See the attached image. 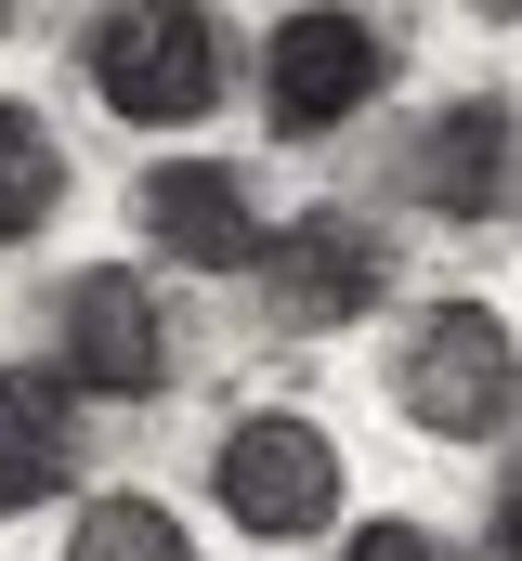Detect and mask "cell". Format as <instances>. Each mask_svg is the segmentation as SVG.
<instances>
[{
    "instance_id": "obj_1",
    "label": "cell",
    "mask_w": 522,
    "mask_h": 561,
    "mask_svg": "<svg viewBox=\"0 0 522 561\" xmlns=\"http://www.w3.org/2000/svg\"><path fill=\"white\" fill-rule=\"evenodd\" d=\"M79 79L130 131H196L236 92V39L209 0H105V13H79Z\"/></svg>"
},
{
    "instance_id": "obj_2",
    "label": "cell",
    "mask_w": 522,
    "mask_h": 561,
    "mask_svg": "<svg viewBox=\"0 0 522 561\" xmlns=\"http://www.w3.org/2000/svg\"><path fill=\"white\" fill-rule=\"evenodd\" d=\"M392 419L431 431V444H497L522 419V340L497 300H418L392 327V366H379Z\"/></svg>"
},
{
    "instance_id": "obj_3",
    "label": "cell",
    "mask_w": 522,
    "mask_h": 561,
    "mask_svg": "<svg viewBox=\"0 0 522 561\" xmlns=\"http://www.w3.org/2000/svg\"><path fill=\"white\" fill-rule=\"evenodd\" d=\"M379 92H392V26H379V13H353V0L274 13V39H261V118H274V144L353 131Z\"/></svg>"
},
{
    "instance_id": "obj_4",
    "label": "cell",
    "mask_w": 522,
    "mask_h": 561,
    "mask_svg": "<svg viewBox=\"0 0 522 561\" xmlns=\"http://www.w3.org/2000/svg\"><path fill=\"white\" fill-rule=\"evenodd\" d=\"M209 496H223V523L261 536V549H300V536H327L340 523V496H353V470H340V431L287 419V405H261L209 444Z\"/></svg>"
},
{
    "instance_id": "obj_5",
    "label": "cell",
    "mask_w": 522,
    "mask_h": 561,
    "mask_svg": "<svg viewBox=\"0 0 522 561\" xmlns=\"http://www.w3.org/2000/svg\"><path fill=\"white\" fill-rule=\"evenodd\" d=\"M53 366L92 405H157L170 366H183V327H170V300L130 275V262H92V275L53 287Z\"/></svg>"
},
{
    "instance_id": "obj_6",
    "label": "cell",
    "mask_w": 522,
    "mask_h": 561,
    "mask_svg": "<svg viewBox=\"0 0 522 561\" xmlns=\"http://www.w3.org/2000/svg\"><path fill=\"white\" fill-rule=\"evenodd\" d=\"M392 196L431 222H510L522 209V105L510 92H457L392 144Z\"/></svg>"
},
{
    "instance_id": "obj_7",
    "label": "cell",
    "mask_w": 522,
    "mask_h": 561,
    "mask_svg": "<svg viewBox=\"0 0 522 561\" xmlns=\"http://www.w3.org/2000/svg\"><path fill=\"white\" fill-rule=\"evenodd\" d=\"M379 287H392V236L366 209H300V222H274V249H261V313H274L287 340L366 327Z\"/></svg>"
},
{
    "instance_id": "obj_8",
    "label": "cell",
    "mask_w": 522,
    "mask_h": 561,
    "mask_svg": "<svg viewBox=\"0 0 522 561\" xmlns=\"http://www.w3.org/2000/svg\"><path fill=\"white\" fill-rule=\"evenodd\" d=\"M130 209H144V249L183 262V275H261V249H274V222H261L236 157H157L130 183Z\"/></svg>"
},
{
    "instance_id": "obj_9",
    "label": "cell",
    "mask_w": 522,
    "mask_h": 561,
    "mask_svg": "<svg viewBox=\"0 0 522 561\" xmlns=\"http://www.w3.org/2000/svg\"><path fill=\"white\" fill-rule=\"evenodd\" d=\"M79 496V392L66 366H0V523Z\"/></svg>"
},
{
    "instance_id": "obj_10",
    "label": "cell",
    "mask_w": 522,
    "mask_h": 561,
    "mask_svg": "<svg viewBox=\"0 0 522 561\" xmlns=\"http://www.w3.org/2000/svg\"><path fill=\"white\" fill-rule=\"evenodd\" d=\"M53 209H66V144H53L39 105H13V92H0V249L53 236Z\"/></svg>"
},
{
    "instance_id": "obj_11",
    "label": "cell",
    "mask_w": 522,
    "mask_h": 561,
    "mask_svg": "<svg viewBox=\"0 0 522 561\" xmlns=\"http://www.w3.org/2000/svg\"><path fill=\"white\" fill-rule=\"evenodd\" d=\"M66 561H196V523H183L170 496H130V483H105V496H79Z\"/></svg>"
},
{
    "instance_id": "obj_12",
    "label": "cell",
    "mask_w": 522,
    "mask_h": 561,
    "mask_svg": "<svg viewBox=\"0 0 522 561\" xmlns=\"http://www.w3.org/2000/svg\"><path fill=\"white\" fill-rule=\"evenodd\" d=\"M340 561H457V549H444L431 523H353V536H340Z\"/></svg>"
},
{
    "instance_id": "obj_13",
    "label": "cell",
    "mask_w": 522,
    "mask_h": 561,
    "mask_svg": "<svg viewBox=\"0 0 522 561\" xmlns=\"http://www.w3.org/2000/svg\"><path fill=\"white\" fill-rule=\"evenodd\" d=\"M484 549L522 561V457H510V483H497V510H484Z\"/></svg>"
},
{
    "instance_id": "obj_14",
    "label": "cell",
    "mask_w": 522,
    "mask_h": 561,
    "mask_svg": "<svg viewBox=\"0 0 522 561\" xmlns=\"http://www.w3.org/2000/svg\"><path fill=\"white\" fill-rule=\"evenodd\" d=\"M470 13H484V26H522V0H470Z\"/></svg>"
},
{
    "instance_id": "obj_15",
    "label": "cell",
    "mask_w": 522,
    "mask_h": 561,
    "mask_svg": "<svg viewBox=\"0 0 522 561\" xmlns=\"http://www.w3.org/2000/svg\"><path fill=\"white\" fill-rule=\"evenodd\" d=\"M13 13H26V0H0V26H13Z\"/></svg>"
}]
</instances>
